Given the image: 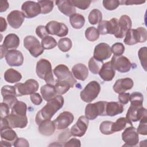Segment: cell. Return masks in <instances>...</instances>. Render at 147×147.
<instances>
[{
  "label": "cell",
  "mask_w": 147,
  "mask_h": 147,
  "mask_svg": "<svg viewBox=\"0 0 147 147\" xmlns=\"http://www.w3.org/2000/svg\"><path fill=\"white\" fill-rule=\"evenodd\" d=\"M123 111V106L117 102H107L106 107V116L113 117L121 114Z\"/></svg>",
  "instance_id": "cell-30"
},
{
  "label": "cell",
  "mask_w": 147,
  "mask_h": 147,
  "mask_svg": "<svg viewBox=\"0 0 147 147\" xmlns=\"http://www.w3.org/2000/svg\"><path fill=\"white\" fill-rule=\"evenodd\" d=\"M27 106L25 103L18 100L11 109V113L15 114L26 115Z\"/></svg>",
  "instance_id": "cell-36"
},
{
  "label": "cell",
  "mask_w": 147,
  "mask_h": 147,
  "mask_svg": "<svg viewBox=\"0 0 147 147\" xmlns=\"http://www.w3.org/2000/svg\"><path fill=\"white\" fill-rule=\"evenodd\" d=\"M147 40V31L144 27L130 29L125 34L123 42L126 45H133L137 43L145 42Z\"/></svg>",
  "instance_id": "cell-3"
},
{
  "label": "cell",
  "mask_w": 147,
  "mask_h": 147,
  "mask_svg": "<svg viewBox=\"0 0 147 147\" xmlns=\"http://www.w3.org/2000/svg\"><path fill=\"white\" fill-rule=\"evenodd\" d=\"M41 44L44 49H51L56 47L57 42L53 37L47 36L42 39Z\"/></svg>",
  "instance_id": "cell-43"
},
{
  "label": "cell",
  "mask_w": 147,
  "mask_h": 147,
  "mask_svg": "<svg viewBox=\"0 0 147 147\" xmlns=\"http://www.w3.org/2000/svg\"><path fill=\"white\" fill-rule=\"evenodd\" d=\"M1 140L13 142L17 138V136L10 126H3L1 127Z\"/></svg>",
  "instance_id": "cell-33"
},
{
  "label": "cell",
  "mask_w": 147,
  "mask_h": 147,
  "mask_svg": "<svg viewBox=\"0 0 147 147\" xmlns=\"http://www.w3.org/2000/svg\"><path fill=\"white\" fill-rule=\"evenodd\" d=\"M10 107L5 102H1L0 103V115L1 118H5L9 114Z\"/></svg>",
  "instance_id": "cell-51"
},
{
  "label": "cell",
  "mask_w": 147,
  "mask_h": 147,
  "mask_svg": "<svg viewBox=\"0 0 147 147\" xmlns=\"http://www.w3.org/2000/svg\"><path fill=\"white\" fill-rule=\"evenodd\" d=\"M17 96L31 95L38 90L39 84L37 80L30 79L24 83H18L14 85Z\"/></svg>",
  "instance_id": "cell-6"
},
{
  "label": "cell",
  "mask_w": 147,
  "mask_h": 147,
  "mask_svg": "<svg viewBox=\"0 0 147 147\" xmlns=\"http://www.w3.org/2000/svg\"><path fill=\"white\" fill-rule=\"evenodd\" d=\"M55 87L56 88L57 95H63L65 94L71 88L74 87L69 82L66 81H59L56 80Z\"/></svg>",
  "instance_id": "cell-35"
},
{
  "label": "cell",
  "mask_w": 147,
  "mask_h": 147,
  "mask_svg": "<svg viewBox=\"0 0 147 147\" xmlns=\"http://www.w3.org/2000/svg\"><path fill=\"white\" fill-rule=\"evenodd\" d=\"M107 102L99 101L88 104L85 108V116L89 120H94L98 116H106V107Z\"/></svg>",
  "instance_id": "cell-4"
},
{
  "label": "cell",
  "mask_w": 147,
  "mask_h": 147,
  "mask_svg": "<svg viewBox=\"0 0 147 147\" xmlns=\"http://www.w3.org/2000/svg\"><path fill=\"white\" fill-rule=\"evenodd\" d=\"M130 105L142 106L143 105L144 96L140 92H133L129 96V100Z\"/></svg>",
  "instance_id": "cell-41"
},
{
  "label": "cell",
  "mask_w": 147,
  "mask_h": 147,
  "mask_svg": "<svg viewBox=\"0 0 147 147\" xmlns=\"http://www.w3.org/2000/svg\"><path fill=\"white\" fill-rule=\"evenodd\" d=\"M103 5L107 10H114L120 5L119 1L118 0H103Z\"/></svg>",
  "instance_id": "cell-48"
},
{
  "label": "cell",
  "mask_w": 147,
  "mask_h": 147,
  "mask_svg": "<svg viewBox=\"0 0 147 147\" xmlns=\"http://www.w3.org/2000/svg\"><path fill=\"white\" fill-rule=\"evenodd\" d=\"M5 60L9 66L20 67L24 63V56L18 50H9L5 55Z\"/></svg>",
  "instance_id": "cell-20"
},
{
  "label": "cell",
  "mask_w": 147,
  "mask_h": 147,
  "mask_svg": "<svg viewBox=\"0 0 147 147\" xmlns=\"http://www.w3.org/2000/svg\"><path fill=\"white\" fill-rule=\"evenodd\" d=\"M72 74L76 79L84 81L88 75V68L84 64L78 63L72 67Z\"/></svg>",
  "instance_id": "cell-26"
},
{
  "label": "cell",
  "mask_w": 147,
  "mask_h": 147,
  "mask_svg": "<svg viewBox=\"0 0 147 147\" xmlns=\"http://www.w3.org/2000/svg\"><path fill=\"white\" fill-rule=\"evenodd\" d=\"M45 28L48 34L56 35L58 37H64L68 33V28L67 25L64 23L56 21L48 22Z\"/></svg>",
  "instance_id": "cell-11"
},
{
  "label": "cell",
  "mask_w": 147,
  "mask_h": 147,
  "mask_svg": "<svg viewBox=\"0 0 147 147\" xmlns=\"http://www.w3.org/2000/svg\"><path fill=\"white\" fill-rule=\"evenodd\" d=\"M103 64V61H100L92 57L88 61V69L92 74H98Z\"/></svg>",
  "instance_id": "cell-38"
},
{
  "label": "cell",
  "mask_w": 147,
  "mask_h": 147,
  "mask_svg": "<svg viewBox=\"0 0 147 147\" xmlns=\"http://www.w3.org/2000/svg\"><path fill=\"white\" fill-rule=\"evenodd\" d=\"M40 92L43 99L47 102L49 101L57 95L55 86L51 84H46L42 86L40 88Z\"/></svg>",
  "instance_id": "cell-29"
},
{
  "label": "cell",
  "mask_w": 147,
  "mask_h": 147,
  "mask_svg": "<svg viewBox=\"0 0 147 147\" xmlns=\"http://www.w3.org/2000/svg\"><path fill=\"white\" fill-rule=\"evenodd\" d=\"M53 74L57 78V80L69 82L73 87L77 83L74 75L64 64H59L53 69Z\"/></svg>",
  "instance_id": "cell-9"
},
{
  "label": "cell",
  "mask_w": 147,
  "mask_h": 147,
  "mask_svg": "<svg viewBox=\"0 0 147 147\" xmlns=\"http://www.w3.org/2000/svg\"><path fill=\"white\" fill-rule=\"evenodd\" d=\"M85 37L88 41L94 42L99 38V33L96 28L90 26L86 29L85 31Z\"/></svg>",
  "instance_id": "cell-39"
},
{
  "label": "cell",
  "mask_w": 147,
  "mask_h": 147,
  "mask_svg": "<svg viewBox=\"0 0 147 147\" xmlns=\"http://www.w3.org/2000/svg\"><path fill=\"white\" fill-rule=\"evenodd\" d=\"M9 5L6 1H1L0 2V12L5 11L9 7Z\"/></svg>",
  "instance_id": "cell-57"
},
{
  "label": "cell",
  "mask_w": 147,
  "mask_h": 147,
  "mask_svg": "<svg viewBox=\"0 0 147 147\" xmlns=\"http://www.w3.org/2000/svg\"><path fill=\"white\" fill-rule=\"evenodd\" d=\"M111 48L109 45L105 42H101L95 46L93 57L100 61H103L109 59L111 56Z\"/></svg>",
  "instance_id": "cell-17"
},
{
  "label": "cell",
  "mask_w": 147,
  "mask_h": 147,
  "mask_svg": "<svg viewBox=\"0 0 147 147\" xmlns=\"http://www.w3.org/2000/svg\"><path fill=\"white\" fill-rule=\"evenodd\" d=\"M69 22L73 28L80 29L85 24V18L83 15L75 13L69 17Z\"/></svg>",
  "instance_id": "cell-34"
},
{
  "label": "cell",
  "mask_w": 147,
  "mask_h": 147,
  "mask_svg": "<svg viewBox=\"0 0 147 147\" xmlns=\"http://www.w3.org/2000/svg\"><path fill=\"white\" fill-rule=\"evenodd\" d=\"M37 3L40 5L41 13L42 14L50 13L53 8V1H38Z\"/></svg>",
  "instance_id": "cell-40"
},
{
  "label": "cell",
  "mask_w": 147,
  "mask_h": 147,
  "mask_svg": "<svg viewBox=\"0 0 147 147\" xmlns=\"http://www.w3.org/2000/svg\"><path fill=\"white\" fill-rule=\"evenodd\" d=\"M120 4L125 5H140L142 4L145 2V1H132V0H129V1H119Z\"/></svg>",
  "instance_id": "cell-56"
},
{
  "label": "cell",
  "mask_w": 147,
  "mask_h": 147,
  "mask_svg": "<svg viewBox=\"0 0 147 147\" xmlns=\"http://www.w3.org/2000/svg\"><path fill=\"white\" fill-rule=\"evenodd\" d=\"M8 125L11 128H24L28 121L26 115H21L11 113L5 117Z\"/></svg>",
  "instance_id": "cell-18"
},
{
  "label": "cell",
  "mask_w": 147,
  "mask_h": 147,
  "mask_svg": "<svg viewBox=\"0 0 147 147\" xmlns=\"http://www.w3.org/2000/svg\"><path fill=\"white\" fill-rule=\"evenodd\" d=\"M133 126L132 122L129 120L126 117L119 118L112 125V130L114 133L120 131L128 126Z\"/></svg>",
  "instance_id": "cell-32"
},
{
  "label": "cell",
  "mask_w": 147,
  "mask_h": 147,
  "mask_svg": "<svg viewBox=\"0 0 147 147\" xmlns=\"http://www.w3.org/2000/svg\"><path fill=\"white\" fill-rule=\"evenodd\" d=\"M72 5L81 10H86L89 7L91 1L90 0H71Z\"/></svg>",
  "instance_id": "cell-45"
},
{
  "label": "cell",
  "mask_w": 147,
  "mask_h": 147,
  "mask_svg": "<svg viewBox=\"0 0 147 147\" xmlns=\"http://www.w3.org/2000/svg\"><path fill=\"white\" fill-rule=\"evenodd\" d=\"M74 119V115L65 111L61 113L53 122L57 130H63L67 129L73 122Z\"/></svg>",
  "instance_id": "cell-19"
},
{
  "label": "cell",
  "mask_w": 147,
  "mask_h": 147,
  "mask_svg": "<svg viewBox=\"0 0 147 147\" xmlns=\"http://www.w3.org/2000/svg\"><path fill=\"white\" fill-rule=\"evenodd\" d=\"M36 72L38 78L43 79L47 84L53 85L55 83L56 80L53 78L51 63L47 59H41L37 61L36 66Z\"/></svg>",
  "instance_id": "cell-2"
},
{
  "label": "cell",
  "mask_w": 147,
  "mask_h": 147,
  "mask_svg": "<svg viewBox=\"0 0 147 147\" xmlns=\"http://www.w3.org/2000/svg\"><path fill=\"white\" fill-rule=\"evenodd\" d=\"M100 91V86L96 81H91L81 91L80 96L84 102L90 103L95 99Z\"/></svg>",
  "instance_id": "cell-5"
},
{
  "label": "cell",
  "mask_w": 147,
  "mask_h": 147,
  "mask_svg": "<svg viewBox=\"0 0 147 147\" xmlns=\"http://www.w3.org/2000/svg\"><path fill=\"white\" fill-rule=\"evenodd\" d=\"M8 51L2 45H1V59H2L4 56H5V55L6 54L7 52Z\"/></svg>",
  "instance_id": "cell-60"
},
{
  "label": "cell",
  "mask_w": 147,
  "mask_h": 147,
  "mask_svg": "<svg viewBox=\"0 0 147 147\" xmlns=\"http://www.w3.org/2000/svg\"><path fill=\"white\" fill-rule=\"evenodd\" d=\"M36 34L38 37H39V38L42 39L48 34L46 28L44 25H39L36 28Z\"/></svg>",
  "instance_id": "cell-50"
},
{
  "label": "cell",
  "mask_w": 147,
  "mask_h": 147,
  "mask_svg": "<svg viewBox=\"0 0 147 147\" xmlns=\"http://www.w3.org/2000/svg\"><path fill=\"white\" fill-rule=\"evenodd\" d=\"M20 38L18 36L14 33L7 34L4 39L2 44L7 51L16 49L20 45Z\"/></svg>",
  "instance_id": "cell-28"
},
{
  "label": "cell",
  "mask_w": 147,
  "mask_h": 147,
  "mask_svg": "<svg viewBox=\"0 0 147 147\" xmlns=\"http://www.w3.org/2000/svg\"><path fill=\"white\" fill-rule=\"evenodd\" d=\"M0 145L1 146H7V147H11V144H10V142L4 140H1Z\"/></svg>",
  "instance_id": "cell-59"
},
{
  "label": "cell",
  "mask_w": 147,
  "mask_h": 147,
  "mask_svg": "<svg viewBox=\"0 0 147 147\" xmlns=\"http://www.w3.org/2000/svg\"><path fill=\"white\" fill-rule=\"evenodd\" d=\"M24 13L20 10H13L7 16V21L9 25L14 29L21 27L25 20Z\"/></svg>",
  "instance_id": "cell-22"
},
{
  "label": "cell",
  "mask_w": 147,
  "mask_h": 147,
  "mask_svg": "<svg viewBox=\"0 0 147 147\" xmlns=\"http://www.w3.org/2000/svg\"><path fill=\"white\" fill-rule=\"evenodd\" d=\"M146 47H144L141 48L138 52V55L141 66L145 71H146Z\"/></svg>",
  "instance_id": "cell-47"
},
{
  "label": "cell",
  "mask_w": 147,
  "mask_h": 147,
  "mask_svg": "<svg viewBox=\"0 0 147 147\" xmlns=\"http://www.w3.org/2000/svg\"><path fill=\"white\" fill-rule=\"evenodd\" d=\"M126 117L132 122L140 121L141 119L147 117L146 109L142 106H138L130 105L127 111Z\"/></svg>",
  "instance_id": "cell-14"
},
{
  "label": "cell",
  "mask_w": 147,
  "mask_h": 147,
  "mask_svg": "<svg viewBox=\"0 0 147 147\" xmlns=\"http://www.w3.org/2000/svg\"><path fill=\"white\" fill-rule=\"evenodd\" d=\"M88 19L90 24L96 25L102 21V14L99 10L94 9L90 12Z\"/></svg>",
  "instance_id": "cell-37"
},
{
  "label": "cell",
  "mask_w": 147,
  "mask_h": 147,
  "mask_svg": "<svg viewBox=\"0 0 147 147\" xmlns=\"http://www.w3.org/2000/svg\"><path fill=\"white\" fill-rule=\"evenodd\" d=\"M98 74L104 81L112 80L115 75V70L114 69L111 61L103 63Z\"/></svg>",
  "instance_id": "cell-24"
},
{
  "label": "cell",
  "mask_w": 147,
  "mask_h": 147,
  "mask_svg": "<svg viewBox=\"0 0 147 147\" xmlns=\"http://www.w3.org/2000/svg\"><path fill=\"white\" fill-rule=\"evenodd\" d=\"M64 102V98L61 95H57L47 102V103L36 114V123L38 125L44 120L51 119L55 113L62 108Z\"/></svg>",
  "instance_id": "cell-1"
},
{
  "label": "cell",
  "mask_w": 147,
  "mask_h": 147,
  "mask_svg": "<svg viewBox=\"0 0 147 147\" xmlns=\"http://www.w3.org/2000/svg\"><path fill=\"white\" fill-rule=\"evenodd\" d=\"M147 117H145L140 121L139 125L137 129L138 134L141 135L147 134Z\"/></svg>",
  "instance_id": "cell-49"
},
{
  "label": "cell",
  "mask_w": 147,
  "mask_h": 147,
  "mask_svg": "<svg viewBox=\"0 0 147 147\" xmlns=\"http://www.w3.org/2000/svg\"><path fill=\"white\" fill-rule=\"evenodd\" d=\"M132 26V22L127 15H122L118 20V30L114 36L116 38H122L125 36L127 32L130 30Z\"/></svg>",
  "instance_id": "cell-21"
},
{
  "label": "cell",
  "mask_w": 147,
  "mask_h": 147,
  "mask_svg": "<svg viewBox=\"0 0 147 147\" xmlns=\"http://www.w3.org/2000/svg\"><path fill=\"white\" fill-rule=\"evenodd\" d=\"M97 29L99 34H110L115 36L118 30V20L113 18L110 21L102 20L99 23Z\"/></svg>",
  "instance_id": "cell-8"
},
{
  "label": "cell",
  "mask_w": 147,
  "mask_h": 147,
  "mask_svg": "<svg viewBox=\"0 0 147 147\" xmlns=\"http://www.w3.org/2000/svg\"><path fill=\"white\" fill-rule=\"evenodd\" d=\"M59 49L63 52H67L69 51L72 46V43L70 38L67 37L60 38L57 43Z\"/></svg>",
  "instance_id": "cell-42"
},
{
  "label": "cell",
  "mask_w": 147,
  "mask_h": 147,
  "mask_svg": "<svg viewBox=\"0 0 147 147\" xmlns=\"http://www.w3.org/2000/svg\"><path fill=\"white\" fill-rule=\"evenodd\" d=\"M130 94L127 92L120 93L118 95L119 102L122 105H126L129 102Z\"/></svg>",
  "instance_id": "cell-55"
},
{
  "label": "cell",
  "mask_w": 147,
  "mask_h": 147,
  "mask_svg": "<svg viewBox=\"0 0 147 147\" xmlns=\"http://www.w3.org/2000/svg\"><path fill=\"white\" fill-rule=\"evenodd\" d=\"M113 122L105 121H103L99 126V130L101 133L105 135H110L114 133L112 130V125Z\"/></svg>",
  "instance_id": "cell-44"
},
{
  "label": "cell",
  "mask_w": 147,
  "mask_h": 147,
  "mask_svg": "<svg viewBox=\"0 0 147 147\" xmlns=\"http://www.w3.org/2000/svg\"><path fill=\"white\" fill-rule=\"evenodd\" d=\"M30 98L31 100V102L35 105H40L42 102V99L41 96L37 92H34L30 95Z\"/></svg>",
  "instance_id": "cell-52"
},
{
  "label": "cell",
  "mask_w": 147,
  "mask_h": 147,
  "mask_svg": "<svg viewBox=\"0 0 147 147\" xmlns=\"http://www.w3.org/2000/svg\"><path fill=\"white\" fill-rule=\"evenodd\" d=\"M89 119L86 116H80L77 122L71 128L70 133L72 136L82 137L83 136L88 126Z\"/></svg>",
  "instance_id": "cell-13"
},
{
  "label": "cell",
  "mask_w": 147,
  "mask_h": 147,
  "mask_svg": "<svg viewBox=\"0 0 147 147\" xmlns=\"http://www.w3.org/2000/svg\"><path fill=\"white\" fill-rule=\"evenodd\" d=\"M111 63L115 70L121 73H126L129 72L131 67V63L128 58L123 56L112 57Z\"/></svg>",
  "instance_id": "cell-12"
},
{
  "label": "cell",
  "mask_w": 147,
  "mask_h": 147,
  "mask_svg": "<svg viewBox=\"0 0 147 147\" xmlns=\"http://www.w3.org/2000/svg\"><path fill=\"white\" fill-rule=\"evenodd\" d=\"M59 11L67 17H70L76 13L75 7L72 5L70 1L57 0L55 2Z\"/></svg>",
  "instance_id": "cell-25"
},
{
  "label": "cell",
  "mask_w": 147,
  "mask_h": 147,
  "mask_svg": "<svg viewBox=\"0 0 147 147\" xmlns=\"http://www.w3.org/2000/svg\"><path fill=\"white\" fill-rule=\"evenodd\" d=\"M122 139L125 142L123 146H136L139 142V136L136 127L133 126L126 127L122 133Z\"/></svg>",
  "instance_id": "cell-10"
},
{
  "label": "cell",
  "mask_w": 147,
  "mask_h": 147,
  "mask_svg": "<svg viewBox=\"0 0 147 147\" xmlns=\"http://www.w3.org/2000/svg\"><path fill=\"white\" fill-rule=\"evenodd\" d=\"M0 21H1V32H3L6 30L7 28V23L5 18L2 17H0Z\"/></svg>",
  "instance_id": "cell-58"
},
{
  "label": "cell",
  "mask_w": 147,
  "mask_h": 147,
  "mask_svg": "<svg viewBox=\"0 0 147 147\" xmlns=\"http://www.w3.org/2000/svg\"><path fill=\"white\" fill-rule=\"evenodd\" d=\"M21 10L25 17L28 18H32L41 13L40 7L37 2L28 1L22 3Z\"/></svg>",
  "instance_id": "cell-16"
},
{
  "label": "cell",
  "mask_w": 147,
  "mask_h": 147,
  "mask_svg": "<svg viewBox=\"0 0 147 147\" xmlns=\"http://www.w3.org/2000/svg\"><path fill=\"white\" fill-rule=\"evenodd\" d=\"M64 146L65 147H80L81 146L80 141L76 138H73L67 141L64 144Z\"/></svg>",
  "instance_id": "cell-54"
},
{
  "label": "cell",
  "mask_w": 147,
  "mask_h": 147,
  "mask_svg": "<svg viewBox=\"0 0 147 147\" xmlns=\"http://www.w3.org/2000/svg\"><path fill=\"white\" fill-rule=\"evenodd\" d=\"M3 76L5 80L10 83H17L22 79L21 73L13 68H9L7 69L5 72Z\"/></svg>",
  "instance_id": "cell-31"
},
{
  "label": "cell",
  "mask_w": 147,
  "mask_h": 147,
  "mask_svg": "<svg viewBox=\"0 0 147 147\" xmlns=\"http://www.w3.org/2000/svg\"><path fill=\"white\" fill-rule=\"evenodd\" d=\"M125 48L123 44L121 42H116L114 44L111 48V52L114 55V56H121L125 52Z\"/></svg>",
  "instance_id": "cell-46"
},
{
  "label": "cell",
  "mask_w": 147,
  "mask_h": 147,
  "mask_svg": "<svg viewBox=\"0 0 147 147\" xmlns=\"http://www.w3.org/2000/svg\"><path fill=\"white\" fill-rule=\"evenodd\" d=\"M55 124L51 119H46L42 121L38 125V131L44 136H49L52 135L56 130Z\"/></svg>",
  "instance_id": "cell-27"
},
{
  "label": "cell",
  "mask_w": 147,
  "mask_h": 147,
  "mask_svg": "<svg viewBox=\"0 0 147 147\" xmlns=\"http://www.w3.org/2000/svg\"><path fill=\"white\" fill-rule=\"evenodd\" d=\"M24 45L34 57H37L44 52V48L38 40L33 36H27L24 39Z\"/></svg>",
  "instance_id": "cell-7"
},
{
  "label": "cell",
  "mask_w": 147,
  "mask_h": 147,
  "mask_svg": "<svg viewBox=\"0 0 147 147\" xmlns=\"http://www.w3.org/2000/svg\"><path fill=\"white\" fill-rule=\"evenodd\" d=\"M1 94L3 97V101L6 103L10 109L18 101L16 96L17 94L14 86L5 85L1 88Z\"/></svg>",
  "instance_id": "cell-15"
},
{
  "label": "cell",
  "mask_w": 147,
  "mask_h": 147,
  "mask_svg": "<svg viewBox=\"0 0 147 147\" xmlns=\"http://www.w3.org/2000/svg\"><path fill=\"white\" fill-rule=\"evenodd\" d=\"M13 145L15 147H29V144L26 139L24 138H17L14 142Z\"/></svg>",
  "instance_id": "cell-53"
},
{
  "label": "cell",
  "mask_w": 147,
  "mask_h": 147,
  "mask_svg": "<svg viewBox=\"0 0 147 147\" xmlns=\"http://www.w3.org/2000/svg\"><path fill=\"white\" fill-rule=\"evenodd\" d=\"M133 86V80L130 78H125L118 79L113 86V90L116 93L120 94L131 89Z\"/></svg>",
  "instance_id": "cell-23"
}]
</instances>
